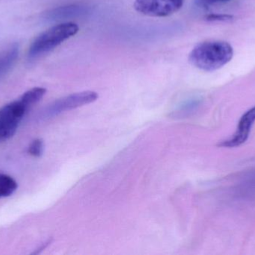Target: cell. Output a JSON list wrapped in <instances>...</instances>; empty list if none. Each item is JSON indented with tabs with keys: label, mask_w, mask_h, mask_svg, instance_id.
I'll return each mask as SVG.
<instances>
[{
	"label": "cell",
	"mask_w": 255,
	"mask_h": 255,
	"mask_svg": "<svg viewBox=\"0 0 255 255\" xmlns=\"http://www.w3.org/2000/svg\"><path fill=\"white\" fill-rule=\"evenodd\" d=\"M234 49L230 43L210 40L196 45L189 55L192 65L205 71L221 68L233 58Z\"/></svg>",
	"instance_id": "obj_1"
},
{
	"label": "cell",
	"mask_w": 255,
	"mask_h": 255,
	"mask_svg": "<svg viewBox=\"0 0 255 255\" xmlns=\"http://www.w3.org/2000/svg\"><path fill=\"white\" fill-rule=\"evenodd\" d=\"M79 30V25L73 22H61L51 27L34 39L28 49V57L34 59L48 53L76 35Z\"/></svg>",
	"instance_id": "obj_2"
},
{
	"label": "cell",
	"mask_w": 255,
	"mask_h": 255,
	"mask_svg": "<svg viewBox=\"0 0 255 255\" xmlns=\"http://www.w3.org/2000/svg\"><path fill=\"white\" fill-rule=\"evenodd\" d=\"M28 109L20 97L0 109V143L14 135Z\"/></svg>",
	"instance_id": "obj_3"
},
{
	"label": "cell",
	"mask_w": 255,
	"mask_h": 255,
	"mask_svg": "<svg viewBox=\"0 0 255 255\" xmlns=\"http://www.w3.org/2000/svg\"><path fill=\"white\" fill-rule=\"evenodd\" d=\"M99 94L95 91H85L75 93L67 97L58 99L45 108L40 113V119H49L59 115L61 112L71 110L85 105L89 104L98 99Z\"/></svg>",
	"instance_id": "obj_4"
},
{
	"label": "cell",
	"mask_w": 255,
	"mask_h": 255,
	"mask_svg": "<svg viewBox=\"0 0 255 255\" xmlns=\"http://www.w3.org/2000/svg\"><path fill=\"white\" fill-rule=\"evenodd\" d=\"M185 0H135L138 13L152 17H166L178 12Z\"/></svg>",
	"instance_id": "obj_5"
},
{
	"label": "cell",
	"mask_w": 255,
	"mask_h": 255,
	"mask_svg": "<svg viewBox=\"0 0 255 255\" xmlns=\"http://www.w3.org/2000/svg\"><path fill=\"white\" fill-rule=\"evenodd\" d=\"M255 122V106L249 109L242 115L238 123V128L233 136L220 142L218 146L222 148H232L244 145L250 138V133Z\"/></svg>",
	"instance_id": "obj_6"
},
{
	"label": "cell",
	"mask_w": 255,
	"mask_h": 255,
	"mask_svg": "<svg viewBox=\"0 0 255 255\" xmlns=\"http://www.w3.org/2000/svg\"><path fill=\"white\" fill-rule=\"evenodd\" d=\"M86 6L80 4H70V5L61 6L56 8L52 9L44 13L43 17L47 20L58 21L77 17L81 15L85 14L88 12Z\"/></svg>",
	"instance_id": "obj_7"
},
{
	"label": "cell",
	"mask_w": 255,
	"mask_h": 255,
	"mask_svg": "<svg viewBox=\"0 0 255 255\" xmlns=\"http://www.w3.org/2000/svg\"><path fill=\"white\" fill-rule=\"evenodd\" d=\"M19 55V46L16 43L10 45L0 52V78L4 76L16 62Z\"/></svg>",
	"instance_id": "obj_8"
},
{
	"label": "cell",
	"mask_w": 255,
	"mask_h": 255,
	"mask_svg": "<svg viewBox=\"0 0 255 255\" xmlns=\"http://www.w3.org/2000/svg\"><path fill=\"white\" fill-rule=\"evenodd\" d=\"M17 187V183L12 177L0 173V199L13 195Z\"/></svg>",
	"instance_id": "obj_9"
},
{
	"label": "cell",
	"mask_w": 255,
	"mask_h": 255,
	"mask_svg": "<svg viewBox=\"0 0 255 255\" xmlns=\"http://www.w3.org/2000/svg\"><path fill=\"white\" fill-rule=\"evenodd\" d=\"M46 90L41 87H36L24 93L20 98L28 107L38 103L46 94Z\"/></svg>",
	"instance_id": "obj_10"
},
{
	"label": "cell",
	"mask_w": 255,
	"mask_h": 255,
	"mask_svg": "<svg viewBox=\"0 0 255 255\" xmlns=\"http://www.w3.org/2000/svg\"><path fill=\"white\" fill-rule=\"evenodd\" d=\"M44 145L42 139H37L33 141L28 147V152L33 157H39L43 152Z\"/></svg>",
	"instance_id": "obj_11"
},
{
	"label": "cell",
	"mask_w": 255,
	"mask_h": 255,
	"mask_svg": "<svg viewBox=\"0 0 255 255\" xmlns=\"http://www.w3.org/2000/svg\"><path fill=\"white\" fill-rule=\"evenodd\" d=\"M235 16L231 14H225V13H211L205 16V19L211 22L214 21H221V22H229L233 20Z\"/></svg>",
	"instance_id": "obj_12"
},
{
	"label": "cell",
	"mask_w": 255,
	"mask_h": 255,
	"mask_svg": "<svg viewBox=\"0 0 255 255\" xmlns=\"http://www.w3.org/2000/svg\"><path fill=\"white\" fill-rule=\"evenodd\" d=\"M228 1L229 0H196V3L200 7H207L213 5V4L226 2Z\"/></svg>",
	"instance_id": "obj_13"
}]
</instances>
